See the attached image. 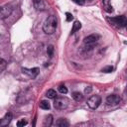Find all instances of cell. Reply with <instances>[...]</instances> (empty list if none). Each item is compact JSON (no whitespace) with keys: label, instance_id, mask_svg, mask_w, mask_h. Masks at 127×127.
<instances>
[{"label":"cell","instance_id":"19","mask_svg":"<svg viewBox=\"0 0 127 127\" xmlns=\"http://www.w3.org/2000/svg\"><path fill=\"white\" fill-rule=\"evenodd\" d=\"M47 54H48V56H49L50 58L53 57V54H54V47H53L52 45L48 47V49H47Z\"/></svg>","mask_w":127,"mask_h":127},{"label":"cell","instance_id":"21","mask_svg":"<svg viewBox=\"0 0 127 127\" xmlns=\"http://www.w3.org/2000/svg\"><path fill=\"white\" fill-rule=\"evenodd\" d=\"M59 91H60L62 94H66V93H67V88H66L64 85H60V86H59Z\"/></svg>","mask_w":127,"mask_h":127},{"label":"cell","instance_id":"18","mask_svg":"<svg viewBox=\"0 0 127 127\" xmlns=\"http://www.w3.org/2000/svg\"><path fill=\"white\" fill-rule=\"evenodd\" d=\"M6 66H7L6 61L3 60V59H1V61H0V70H1V71H4V69L6 68Z\"/></svg>","mask_w":127,"mask_h":127},{"label":"cell","instance_id":"27","mask_svg":"<svg viewBox=\"0 0 127 127\" xmlns=\"http://www.w3.org/2000/svg\"><path fill=\"white\" fill-rule=\"evenodd\" d=\"M126 94H127V86H126Z\"/></svg>","mask_w":127,"mask_h":127},{"label":"cell","instance_id":"23","mask_svg":"<svg viewBox=\"0 0 127 127\" xmlns=\"http://www.w3.org/2000/svg\"><path fill=\"white\" fill-rule=\"evenodd\" d=\"M65 16H66V21H67V22H70V21L72 20V18H73L70 13H65Z\"/></svg>","mask_w":127,"mask_h":127},{"label":"cell","instance_id":"7","mask_svg":"<svg viewBox=\"0 0 127 127\" xmlns=\"http://www.w3.org/2000/svg\"><path fill=\"white\" fill-rule=\"evenodd\" d=\"M99 35L97 34H92V35H89L87 37L84 38V44L87 45V46H91L93 44H95L98 40H99Z\"/></svg>","mask_w":127,"mask_h":127},{"label":"cell","instance_id":"14","mask_svg":"<svg viewBox=\"0 0 127 127\" xmlns=\"http://www.w3.org/2000/svg\"><path fill=\"white\" fill-rule=\"evenodd\" d=\"M81 28V23L79 21H75L73 24H72V28H71V34L75 33L76 31H78L79 29Z\"/></svg>","mask_w":127,"mask_h":127},{"label":"cell","instance_id":"4","mask_svg":"<svg viewBox=\"0 0 127 127\" xmlns=\"http://www.w3.org/2000/svg\"><path fill=\"white\" fill-rule=\"evenodd\" d=\"M109 20L117 27H123L126 25V22H127V19L125 16H116V17L110 18Z\"/></svg>","mask_w":127,"mask_h":127},{"label":"cell","instance_id":"1","mask_svg":"<svg viewBox=\"0 0 127 127\" xmlns=\"http://www.w3.org/2000/svg\"><path fill=\"white\" fill-rule=\"evenodd\" d=\"M57 26H58V20L56 18V16L54 15H51L48 17V19L45 21L44 25H43V30L46 34L48 35H51L53 34L56 29H57Z\"/></svg>","mask_w":127,"mask_h":127},{"label":"cell","instance_id":"5","mask_svg":"<svg viewBox=\"0 0 127 127\" xmlns=\"http://www.w3.org/2000/svg\"><path fill=\"white\" fill-rule=\"evenodd\" d=\"M120 101H121L120 96H118L116 94H111V95H108L106 97V103L110 106H115V105L119 104Z\"/></svg>","mask_w":127,"mask_h":127},{"label":"cell","instance_id":"24","mask_svg":"<svg viewBox=\"0 0 127 127\" xmlns=\"http://www.w3.org/2000/svg\"><path fill=\"white\" fill-rule=\"evenodd\" d=\"M72 1L78 5H84V0H72Z\"/></svg>","mask_w":127,"mask_h":127},{"label":"cell","instance_id":"2","mask_svg":"<svg viewBox=\"0 0 127 127\" xmlns=\"http://www.w3.org/2000/svg\"><path fill=\"white\" fill-rule=\"evenodd\" d=\"M68 106V99L66 97H56L54 107L58 110H64Z\"/></svg>","mask_w":127,"mask_h":127},{"label":"cell","instance_id":"8","mask_svg":"<svg viewBox=\"0 0 127 127\" xmlns=\"http://www.w3.org/2000/svg\"><path fill=\"white\" fill-rule=\"evenodd\" d=\"M12 13V8L8 5H4L1 7V19H5Z\"/></svg>","mask_w":127,"mask_h":127},{"label":"cell","instance_id":"11","mask_svg":"<svg viewBox=\"0 0 127 127\" xmlns=\"http://www.w3.org/2000/svg\"><path fill=\"white\" fill-rule=\"evenodd\" d=\"M52 123H53V116H52L51 114H49V115L45 116V119H44L43 125H44L45 127H50V126L52 125Z\"/></svg>","mask_w":127,"mask_h":127},{"label":"cell","instance_id":"6","mask_svg":"<svg viewBox=\"0 0 127 127\" xmlns=\"http://www.w3.org/2000/svg\"><path fill=\"white\" fill-rule=\"evenodd\" d=\"M22 71H23L24 73H26L27 75H29L30 77L35 78V77H36V76L39 74L40 69H39L38 67H33V68H27V67H23V68H22Z\"/></svg>","mask_w":127,"mask_h":127},{"label":"cell","instance_id":"12","mask_svg":"<svg viewBox=\"0 0 127 127\" xmlns=\"http://www.w3.org/2000/svg\"><path fill=\"white\" fill-rule=\"evenodd\" d=\"M56 125L59 126V127H68L69 123H68V121H67L66 119H64V118H60V119L56 122Z\"/></svg>","mask_w":127,"mask_h":127},{"label":"cell","instance_id":"15","mask_svg":"<svg viewBox=\"0 0 127 127\" xmlns=\"http://www.w3.org/2000/svg\"><path fill=\"white\" fill-rule=\"evenodd\" d=\"M72 98L75 101H81L83 99V95L78 91H74V92H72Z\"/></svg>","mask_w":127,"mask_h":127},{"label":"cell","instance_id":"26","mask_svg":"<svg viewBox=\"0 0 127 127\" xmlns=\"http://www.w3.org/2000/svg\"><path fill=\"white\" fill-rule=\"evenodd\" d=\"M125 27H126V30H127V22H126V25H125Z\"/></svg>","mask_w":127,"mask_h":127},{"label":"cell","instance_id":"3","mask_svg":"<svg viewBox=\"0 0 127 127\" xmlns=\"http://www.w3.org/2000/svg\"><path fill=\"white\" fill-rule=\"evenodd\" d=\"M101 103V97L99 95H92L87 100V105L91 109H96Z\"/></svg>","mask_w":127,"mask_h":127},{"label":"cell","instance_id":"20","mask_svg":"<svg viewBox=\"0 0 127 127\" xmlns=\"http://www.w3.org/2000/svg\"><path fill=\"white\" fill-rule=\"evenodd\" d=\"M112 70H113V66H111V65H107V66H105V67H103V68L101 69V71L107 72V73L112 72Z\"/></svg>","mask_w":127,"mask_h":127},{"label":"cell","instance_id":"13","mask_svg":"<svg viewBox=\"0 0 127 127\" xmlns=\"http://www.w3.org/2000/svg\"><path fill=\"white\" fill-rule=\"evenodd\" d=\"M103 7H104V10L108 13L112 12L113 9H112V6L110 4V0H103Z\"/></svg>","mask_w":127,"mask_h":127},{"label":"cell","instance_id":"17","mask_svg":"<svg viewBox=\"0 0 127 127\" xmlns=\"http://www.w3.org/2000/svg\"><path fill=\"white\" fill-rule=\"evenodd\" d=\"M39 106H40V108L45 109V110L50 109V103H49V101H47V100H42V101L40 102Z\"/></svg>","mask_w":127,"mask_h":127},{"label":"cell","instance_id":"16","mask_svg":"<svg viewBox=\"0 0 127 127\" xmlns=\"http://www.w3.org/2000/svg\"><path fill=\"white\" fill-rule=\"evenodd\" d=\"M46 96H47L48 98L54 99V98L57 97V92H56V90H54V89H49V90L47 91V93H46Z\"/></svg>","mask_w":127,"mask_h":127},{"label":"cell","instance_id":"25","mask_svg":"<svg viewBox=\"0 0 127 127\" xmlns=\"http://www.w3.org/2000/svg\"><path fill=\"white\" fill-rule=\"evenodd\" d=\"M92 91V87L91 86H86V88L84 89V92L85 93H90Z\"/></svg>","mask_w":127,"mask_h":127},{"label":"cell","instance_id":"22","mask_svg":"<svg viewBox=\"0 0 127 127\" xmlns=\"http://www.w3.org/2000/svg\"><path fill=\"white\" fill-rule=\"evenodd\" d=\"M27 120H25V119H21V120H19L18 122H17V126L18 127H23V126H25V125H27Z\"/></svg>","mask_w":127,"mask_h":127},{"label":"cell","instance_id":"10","mask_svg":"<svg viewBox=\"0 0 127 127\" xmlns=\"http://www.w3.org/2000/svg\"><path fill=\"white\" fill-rule=\"evenodd\" d=\"M34 6L37 10H44L46 7L43 0H34Z\"/></svg>","mask_w":127,"mask_h":127},{"label":"cell","instance_id":"9","mask_svg":"<svg viewBox=\"0 0 127 127\" xmlns=\"http://www.w3.org/2000/svg\"><path fill=\"white\" fill-rule=\"evenodd\" d=\"M11 120H12V114H11V113H7V114L2 118V120H1V122H0V126H1V127L8 126V124L11 122Z\"/></svg>","mask_w":127,"mask_h":127}]
</instances>
